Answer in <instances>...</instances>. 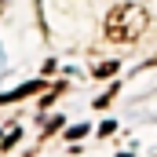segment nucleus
<instances>
[{
    "label": "nucleus",
    "instance_id": "f257e3e1",
    "mask_svg": "<svg viewBox=\"0 0 157 157\" xmlns=\"http://www.w3.org/2000/svg\"><path fill=\"white\" fill-rule=\"evenodd\" d=\"M146 11L139 7V4H117L110 15H106V37L113 40V44H132V40L143 37V29H146Z\"/></svg>",
    "mask_w": 157,
    "mask_h": 157
},
{
    "label": "nucleus",
    "instance_id": "f03ea898",
    "mask_svg": "<svg viewBox=\"0 0 157 157\" xmlns=\"http://www.w3.org/2000/svg\"><path fill=\"white\" fill-rule=\"evenodd\" d=\"M117 73V62H102V66H95V77H113Z\"/></svg>",
    "mask_w": 157,
    "mask_h": 157
}]
</instances>
